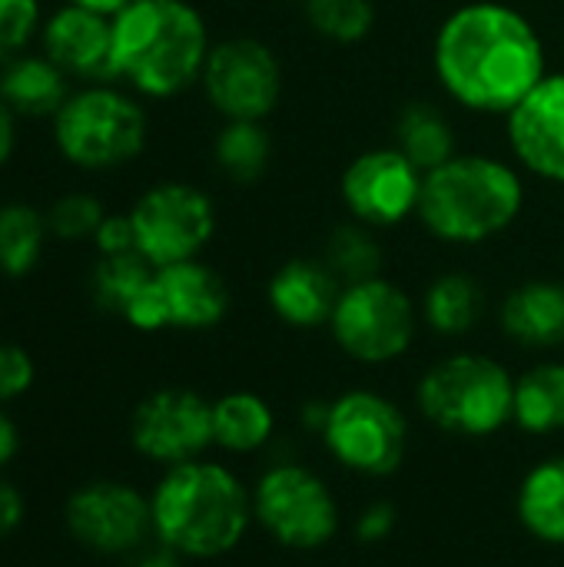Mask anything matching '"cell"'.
<instances>
[{
	"label": "cell",
	"mask_w": 564,
	"mask_h": 567,
	"mask_svg": "<svg viewBox=\"0 0 564 567\" xmlns=\"http://www.w3.org/2000/svg\"><path fill=\"white\" fill-rule=\"evenodd\" d=\"M60 156L86 173H113L150 146V113L123 83H83L53 116Z\"/></svg>",
	"instance_id": "6"
},
{
	"label": "cell",
	"mask_w": 564,
	"mask_h": 567,
	"mask_svg": "<svg viewBox=\"0 0 564 567\" xmlns=\"http://www.w3.org/2000/svg\"><path fill=\"white\" fill-rule=\"evenodd\" d=\"M399 528V508L389 498H372L366 502L356 518H352V538L366 548L386 545Z\"/></svg>",
	"instance_id": "34"
},
{
	"label": "cell",
	"mask_w": 564,
	"mask_h": 567,
	"mask_svg": "<svg viewBox=\"0 0 564 567\" xmlns=\"http://www.w3.org/2000/svg\"><path fill=\"white\" fill-rule=\"evenodd\" d=\"M103 216H106V206L93 193H63L47 209L50 236L63 243H93Z\"/></svg>",
	"instance_id": "31"
},
{
	"label": "cell",
	"mask_w": 564,
	"mask_h": 567,
	"mask_svg": "<svg viewBox=\"0 0 564 567\" xmlns=\"http://www.w3.org/2000/svg\"><path fill=\"white\" fill-rule=\"evenodd\" d=\"M66 3H76V7H86L93 13H103V17H116L120 10H126L133 0H66Z\"/></svg>",
	"instance_id": "41"
},
{
	"label": "cell",
	"mask_w": 564,
	"mask_h": 567,
	"mask_svg": "<svg viewBox=\"0 0 564 567\" xmlns=\"http://www.w3.org/2000/svg\"><path fill=\"white\" fill-rule=\"evenodd\" d=\"M37 382V362L23 346L0 342V405L23 399Z\"/></svg>",
	"instance_id": "33"
},
{
	"label": "cell",
	"mask_w": 564,
	"mask_h": 567,
	"mask_svg": "<svg viewBox=\"0 0 564 567\" xmlns=\"http://www.w3.org/2000/svg\"><path fill=\"white\" fill-rule=\"evenodd\" d=\"M425 173L389 140L356 150L339 176L336 199L346 219H356L382 236L416 226Z\"/></svg>",
	"instance_id": "12"
},
{
	"label": "cell",
	"mask_w": 564,
	"mask_h": 567,
	"mask_svg": "<svg viewBox=\"0 0 564 567\" xmlns=\"http://www.w3.org/2000/svg\"><path fill=\"white\" fill-rule=\"evenodd\" d=\"M213 27L196 0H133L113 17L116 83L166 103L199 86Z\"/></svg>",
	"instance_id": "4"
},
{
	"label": "cell",
	"mask_w": 564,
	"mask_h": 567,
	"mask_svg": "<svg viewBox=\"0 0 564 567\" xmlns=\"http://www.w3.org/2000/svg\"><path fill=\"white\" fill-rule=\"evenodd\" d=\"M40 30V0H0V63L23 53Z\"/></svg>",
	"instance_id": "32"
},
{
	"label": "cell",
	"mask_w": 564,
	"mask_h": 567,
	"mask_svg": "<svg viewBox=\"0 0 564 567\" xmlns=\"http://www.w3.org/2000/svg\"><path fill=\"white\" fill-rule=\"evenodd\" d=\"M495 326L522 352L552 355L564 349V279L525 276L495 302Z\"/></svg>",
	"instance_id": "19"
},
{
	"label": "cell",
	"mask_w": 564,
	"mask_h": 567,
	"mask_svg": "<svg viewBox=\"0 0 564 567\" xmlns=\"http://www.w3.org/2000/svg\"><path fill=\"white\" fill-rule=\"evenodd\" d=\"M532 203V179L505 150L462 146L425 173L416 213L419 233L452 252H475L512 236Z\"/></svg>",
	"instance_id": "2"
},
{
	"label": "cell",
	"mask_w": 564,
	"mask_h": 567,
	"mask_svg": "<svg viewBox=\"0 0 564 567\" xmlns=\"http://www.w3.org/2000/svg\"><path fill=\"white\" fill-rule=\"evenodd\" d=\"M296 13L309 37L332 50L366 47L382 23L379 0H299Z\"/></svg>",
	"instance_id": "27"
},
{
	"label": "cell",
	"mask_w": 564,
	"mask_h": 567,
	"mask_svg": "<svg viewBox=\"0 0 564 567\" xmlns=\"http://www.w3.org/2000/svg\"><path fill=\"white\" fill-rule=\"evenodd\" d=\"M412 425L406 409L369 385H352L329 399V419L322 425L326 455L349 475L382 482L402 472L409 455Z\"/></svg>",
	"instance_id": "9"
},
{
	"label": "cell",
	"mask_w": 564,
	"mask_h": 567,
	"mask_svg": "<svg viewBox=\"0 0 564 567\" xmlns=\"http://www.w3.org/2000/svg\"><path fill=\"white\" fill-rule=\"evenodd\" d=\"M416 302L422 329L442 342H462L475 336L492 312V296L482 276L462 266H449L429 276Z\"/></svg>",
	"instance_id": "20"
},
{
	"label": "cell",
	"mask_w": 564,
	"mask_h": 567,
	"mask_svg": "<svg viewBox=\"0 0 564 567\" xmlns=\"http://www.w3.org/2000/svg\"><path fill=\"white\" fill-rule=\"evenodd\" d=\"M60 518L66 538L93 558L123 561L153 542L150 492L123 478H90L76 485Z\"/></svg>",
	"instance_id": "13"
},
{
	"label": "cell",
	"mask_w": 564,
	"mask_h": 567,
	"mask_svg": "<svg viewBox=\"0 0 564 567\" xmlns=\"http://www.w3.org/2000/svg\"><path fill=\"white\" fill-rule=\"evenodd\" d=\"M279 159L273 120H219L209 136V166L223 186L259 189Z\"/></svg>",
	"instance_id": "22"
},
{
	"label": "cell",
	"mask_w": 564,
	"mask_h": 567,
	"mask_svg": "<svg viewBox=\"0 0 564 567\" xmlns=\"http://www.w3.org/2000/svg\"><path fill=\"white\" fill-rule=\"evenodd\" d=\"M515 518L529 538L564 548V455L539 458L515 488Z\"/></svg>",
	"instance_id": "25"
},
{
	"label": "cell",
	"mask_w": 564,
	"mask_h": 567,
	"mask_svg": "<svg viewBox=\"0 0 564 567\" xmlns=\"http://www.w3.org/2000/svg\"><path fill=\"white\" fill-rule=\"evenodd\" d=\"M156 266H150L140 252H126V256H100L90 276V292L93 302L123 319L130 312V306L140 299V292L150 286Z\"/></svg>",
	"instance_id": "30"
},
{
	"label": "cell",
	"mask_w": 564,
	"mask_h": 567,
	"mask_svg": "<svg viewBox=\"0 0 564 567\" xmlns=\"http://www.w3.org/2000/svg\"><path fill=\"white\" fill-rule=\"evenodd\" d=\"M20 449H23V432L17 419L7 412V405H0V472H7L17 462Z\"/></svg>",
	"instance_id": "38"
},
{
	"label": "cell",
	"mask_w": 564,
	"mask_h": 567,
	"mask_svg": "<svg viewBox=\"0 0 564 567\" xmlns=\"http://www.w3.org/2000/svg\"><path fill=\"white\" fill-rule=\"evenodd\" d=\"M332 346L362 369H389L402 362L422 332L416 296L389 272L342 286L329 319Z\"/></svg>",
	"instance_id": "8"
},
{
	"label": "cell",
	"mask_w": 564,
	"mask_h": 567,
	"mask_svg": "<svg viewBox=\"0 0 564 567\" xmlns=\"http://www.w3.org/2000/svg\"><path fill=\"white\" fill-rule=\"evenodd\" d=\"M279 3H293V7H296V3H299V0H279Z\"/></svg>",
	"instance_id": "42"
},
{
	"label": "cell",
	"mask_w": 564,
	"mask_h": 567,
	"mask_svg": "<svg viewBox=\"0 0 564 567\" xmlns=\"http://www.w3.org/2000/svg\"><path fill=\"white\" fill-rule=\"evenodd\" d=\"M256 528L279 548L312 555L329 548L342 532V505L329 478L299 462L273 458L253 482Z\"/></svg>",
	"instance_id": "7"
},
{
	"label": "cell",
	"mask_w": 564,
	"mask_h": 567,
	"mask_svg": "<svg viewBox=\"0 0 564 567\" xmlns=\"http://www.w3.org/2000/svg\"><path fill=\"white\" fill-rule=\"evenodd\" d=\"M17 113L0 100V169L13 159V150H17Z\"/></svg>",
	"instance_id": "40"
},
{
	"label": "cell",
	"mask_w": 564,
	"mask_h": 567,
	"mask_svg": "<svg viewBox=\"0 0 564 567\" xmlns=\"http://www.w3.org/2000/svg\"><path fill=\"white\" fill-rule=\"evenodd\" d=\"M133 452L163 468L209 455L213 449V399L186 385L153 389L130 412Z\"/></svg>",
	"instance_id": "15"
},
{
	"label": "cell",
	"mask_w": 564,
	"mask_h": 567,
	"mask_svg": "<svg viewBox=\"0 0 564 567\" xmlns=\"http://www.w3.org/2000/svg\"><path fill=\"white\" fill-rule=\"evenodd\" d=\"M153 542L186 561H219L249 538L253 485L223 458H193L163 468L150 488Z\"/></svg>",
	"instance_id": "3"
},
{
	"label": "cell",
	"mask_w": 564,
	"mask_h": 567,
	"mask_svg": "<svg viewBox=\"0 0 564 567\" xmlns=\"http://www.w3.org/2000/svg\"><path fill=\"white\" fill-rule=\"evenodd\" d=\"M429 76L435 93L475 120H505L552 70L539 20L512 0H459L432 27Z\"/></svg>",
	"instance_id": "1"
},
{
	"label": "cell",
	"mask_w": 564,
	"mask_h": 567,
	"mask_svg": "<svg viewBox=\"0 0 564 567\" xmlns=\"http://www.w3.org/2000/svg\"><path fill=\"white\" fill-rule=\"evenodd\" d=\"M289 70L263 33L216 37L199 76V93L216 120H273L283 110Z\"/></svg>",
	"instance_id": "10"
},
{
	"label": "cell",
	"mask_w": 564,
	"mask_h": 567,
	"mask_svg": "<svg viewBox=\"0 0 564 567\" xmlns=\"http://www.w3.org/2000/svg\"><path fill=\"white\" fill-rule=\"evenodd\" d=\"M189 561L186 558H180L176 551H170L166 545H160V542H150L146 548H140V551H133L130 558H123L120 567H186Z\"/></svg>",
	"instance_id": "37"
},
{
	"label": "cell",
	"mask_w": 564,
	"mask_h": 567,
	"mask_svg": "<svg viewBox=\"0 0 564 567\" xmlns=\"http://www.w3.org/2000/svg\"><path fill=\"white\" fill-rule=\"evenodd\" d=\"M499 126L502 150L532 183L564 189V66H552Z\"/></svg>",
	"instance_id": "16"
},
{
	"label": "cell",
	"mask_w": 564,
	"mask_h": 567,
	"mask_svg": "<svg viewBox=\"0 0 564 567\" xmlns=\"http://www.w3.org/2000/svg\"><path fill=\"white\" fill-rule=\"evenodd\" d=\"M512 425L522 435L548 439L564 432V359H539L515 375Z\"/></svg>",
	"instance_id": "26"
},
{
	"label": "cell",
	"mask_w": 564,
	"mask_h": 567,
	"mask_svg": "<svg viewBox=\"0 0 564 567\" xmlns=\"http://www.w3.org/2000/svg\"><path fill=\"white\" fill-rule=\"evenodd\" d=\"M136 233V252L163 269L203 259L219 236V203L193 179H160L126 209Z\"/></svg>",
	"instance_id": "11"
},
{
	"label": "cell",
	"mask_w": 564,
	"mask_h": 567,
	"mask_svg": "<svg viewBox=\"0 0 564 567\" xmlns=\"http://www.w3.org/2000/svg\"><path fill=\"white\" fill-rule=\"evenodd\" d=\"M459 120L462 116L439 93H416L396 106L389 120V143L429 173L465 146Z\"/></svg>",
	"instance_id": "21"
},
{
	"label": "cell",
	"mask_w": 564,
	"mask_h": 567,
	"mask_svg": "<svg viewBox=\"0 0 564 567\" xmlns=\"http://www.w3.org/2000/svg\"><path fill=\"white\" fill-rule=\"evenodd\" d=\"M233 289L226 276L203 259L163 266L130 306L123 322L136 332H209L226 322Z\"/></svg>",
	"instance_id": "14"
},
{
	"label": "cell",
	"mask_w": 564,
	"mask_h": 567,
	"mask_svg": "<svg viewBox=\"0 0 564 567\" xmlns=\"http://www.w3.org/2000/svg\"><path fill=\"white\" fill-rule=\"evenodd\" d=\"M40 43H43V53L80 86L116 83L113 17L93 13L76 3H63L43 20Z\"/></svg>",
	"instance_id": "18"
},
{
	"label": "cell",
	"mask_w": 564,
	"mask_h": 567,
	"mask_svg": "<svg viewBox=\"0 0 564 567\" xmlns=\"http://www.w3.org/2000/svg\"><path fill=\"white\" fill-rule=\"evenodd\" d=\"M316 252L326 259V266L336 272V279L342 286L376 279V276L386 272V262H389L386 236L362 226V223H356V219H346V216L326 229Z\"/></svg>",
	"instance_id": "28"
},
{
	"label": "cell",
	"mask_w": 564,
	"mask_h": 567,
	"mask_svg": "<svg viewBox=\"0 0 564 567\" xmlns=\"http://www.w3.org/2000/svg\"><path fill=\"white\" fill-rule=\"evenodd\" d=\"M515 372L492 352L452 349L416 382L419 415L449 439L485 442L512 425Z\"/></svg>",
	"instance_id": "5"
},
{
	"label": "cell",
	"mask_w": 564,
	"mask_h": 567,
	"mask_svg": "<svg viewBox=\"0 0 564 567\" xmlns=\"http://www.w3.org/2000/svg\"><path fill=\"white\" fill-rule=\"evenodd\" d=\"M342 282L319 252H293L273 266L263 282V302L269 316L289 332L329 329Z\"/></svg>",
	"instance_id": "17"
},
{
	"label": "cell",
	"mask_w": 564,
	"mask_h": 567,
	"mask_svg": "<svg viewBox=\"0 0 564 567\" xmlns=\"http://www.w3.org/2000/svg\"><path fill=\"white\" fill-rule=\"evenodd\" d=\"M47 239H50L47 213L20 199L3 203L0 206V276L7 279L30 276L43 259Z\"/></svg>",
	"instance_id": "29"
},
{
	"label": "cell",
	"mask_w": 564,
	"mask_h": 567,
	"mask_svg": "<svg viewBox=\"0 0 564 567\" xmlns=\"http://www.w3.org/2000/svg\"><path fill=\"white\" fill-rule=\"evenodd\" d=\"M70 93V76L47 53H17L0 63V100L17 116L53 120Z\"/></svg>",
	"instance_id": "24"
},
{
	"label": "cell",
	"mask_w": 564,
	"mask_h": 567,
	"mask_svg": "<svg viewBox=\"0 0 564 567\" xmlns=\"http://www.w3.org/2000/svg\"><path fill=\"white\" fill-rule=\"evenodd\" d=\"M276 409L253 389H229L213 399V449L253 458L276 442Z\"/></svg>",
	"instance_id": "23"
},
{
	"label": "cell",
	"mask_w": 564,
	"mask_h": 567,
	"mask_svg": "<svg viewBox=\"0 0 564 567\" xmlns=\"http://www.w3.org/2000/svg\"><path fill=\"white\" fill-rule=\"evenodd\" d=\"M329 419V399H306L299 409V429L312 439L322 435V425Z\"/></svg>",
	"instance_id": "39"
},
{
	"label": "cell",
	"mask_w": 564,
	"mask_h": 567,
	"mask_svg": "<svg viewBox=\"0 0 564 567\" xmlns=\"http://www.w3.org/2000/svg\"><path fill=\"white\" fill-rule=\"evenodd\" d=\"M27 522V498L23 492L0 472V545L10 542Z\"/></svg>",
	"instance_id": "36"
},
{
	"label": "cell",
	"mask_w": 564,
	"mask_h": 567,
	"mask_svg": "<svg viewBox=\"0 0 564 567\" xmlns=\"http://www.w3.org/2000/svg\"><path fill=\"white\" fill-rule=\"evenodd\" d=\"M93 246L100 256H126V252H136V233H133V219L130 213H106L96 236H93Z\"/></svg>",
	"instance_id": "35"
}]
</instances>
